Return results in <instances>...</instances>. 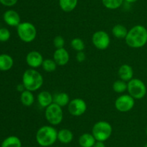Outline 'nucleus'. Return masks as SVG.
<instances>
[{
    "instance_id": "36",
    "label": "nucleus",
    "mask_w": 147,
    "mask_h": 147,
    "mask_svg": "<svg viewBox=\"0 0 147 147\" xmlns=\"http://www.w3.org/2000/svg\"><path fill=\"white\" fill-rule=\"evenodd\" d=\"M146 135H147V126H146Z\"/></svg>"
},
{
    "instance_id": "23",
    "label": "nucleus",
    "mask_w": 147,
    "mask_h": 147,
    "mask_svg": "<svg viewBox=\"0 0 147 147\" xmlns=\"http://www.w3.org/2000/svg\"><path fill=\"white\" fill-rule=\"evenodd\" d=\"M21 140L16 135H10L1 143V147H22Z\"/></svg>"
},
{
    "instance_id": "5",
    "label": "nucleus",
    "mask_w": 147,
    "mask_h": 147,
    "mask_svg": "<svg viewBox=\"0 0 147 147\" xmlns=\"http://www.w3.org/2000/svg\"><path fill=\"white\" fill-rule=\"evenodd\" d=\"M17 32L19 37L24 43H32L37 37L36 27L30 22H23L17 27Z\"/></svg>"
},
{
    "instance_id": "35",
    "label": "nucleus",
    "mask_w": 147,
    "mask_h": 147,
    "mask_svg": "<svg viewBox=\"0 0 147 147\" xmlns=\"http://www.w3.org/2000/svg\"><path fill=\"white\" fill-rule=\"evenodd\" d=\"M144 147H147V142L146 143V144H144Z\"/></svg>"
},
{
    "instance_id": "22",
    "label": "nucleus",
    "mask_w": 147,
    "mask_h": 147,
    "mask_svg": "<svg viewBox=\"0 0 147 147\" xmlns=\"http://www.w3.org/2000/svg\"><path fill=\"white\" fill-rule=\"evenodd\" d=\"M78 0H59V6L65 12H70L76 8Z\"/></svg>"
},
{
    "instance_id": "13",
    "label": "nucleus",
    "mask_w": 147,
    "mask_h": 147,
    "mask_svg": "<svg viewBox=\"0 0 147 147\" xmlns=\"http://www.w3.org/2000/svg\"><path fill=\"white\" fill-rule=\"evenodd\" d=\"M3 19L6 24L11 27H17L21 23L20 14L13 10L6 11L3 14Z\"/></svg>"
},
{
    "instance_id": "17",
    "label": "nucleus",
    "mask_w": 147,
    "mask_h": 147,
    "mask_svg": "<svg viewBox=\"0 0 147 147\" xmlns=\"http://www.w3.org/2000/svg\"><path fill=\"white\" fill-rule=\"evenodd\" d=\"M96 142V140L93 134L89 133L82 134L78 139V144L80 147H93Z\"/></svg>"
},
{
    "instance_id": "30",
    "label": "nucleus",
    "mask_w": 147,
    "mask_h": 147,
    "mask_svg": "<svg viewBox=\"0 0 147 147\" xmlns=\"http://www.w3.org/2000/svg\"><path fill=\"white\" fill-rule=\"evenodd\" d=\"M18 0H0V3L6 7H12L17 3Z\"/></svg>"
},
{
    "instance_id": "12",
    "label": "nucleus",
    "mask_w": 147,
    "mask_h": 147,
    "mask_svg": "<svg viewBox=\"0 0 147 147\" xmlns=\"http://www.w3.org/2000/svg\"><path fill=\"white\" fill-rule=\"evenodd\" d=\"M53 60L57 66H65L70 61V54L65 48L56 49L53 53Z\"/></svg>"
},
{
    "instance_id": "14",
    "label": "nucleus",
    "mask_w": 147,
    "mask_h": 147,
    "mask_svg": "<svg viewBox=\"0 0 147 147\" xmlns=\"http://www.w3.org/2000/svg\"><path fill=\"white\" fill-rule=\"evenodd\" d=\"M39 105L42 108H46L53 103V95L47 90L41 91L37 96Z\"/></svg>"
},
{
    "instance_id": "11",
    "label": "nucleus",
    "mask_w": 147,
    "mask_h": 147,
    "mask_svg": "<svg viewBox=\"0 0 147 147\" xmlns=\"http://www.w3.org/2000/svg\"><path fill=\"white\" fill-rule=\"evenodd\" d=\"M26 63L31 69H37L42 66L44 61L43 56L37 50H31L26 56Z\"/></svg>"
},
{
    "instance_id": "10",
    "label": "nucleus",
    "mask_w": 147,
    "mask_h": 147,
    "mask_svg": "<svg viewBox=\"0 0 147 147\" xmlns=\"http://www.w3.org/2000/svg\"><path fill=\"white\" fill-rule=\"evenodd\" d=\"M67 110L69 113L73 116H81L87 110V104L81 98H75L70 101L67 105Z\"/></svg>"
},
{
    "instance_id": "9",
    "label": "nucleus",
    "mask_w": 147,
    "mask_h": 147,
    "mask_svg": "<svg viewBox=\"0 0 147 147\" xmlns=\"http://www.w3.org/2000/svg\"><path fill=\"white\" fill-rule=\"evenodd\" d=\"M114 105L116 109L119 112H129L134 107L135 99L129 94H123L116 98Z\"/></svg>"
},
{
    "instance_id": "19",
    "label": "nucleus",
    "mask_w": 147,
    "mask_h": 147,
    "mask_svg": "<svg viewBox=\"0 0 147 147\" xmlns=\"http://www.w3.org/2000/svg\"><path fill=\"white\" fill-rule=\"evenodd\" d=\"M70 101V97L66 92H58L53 95V103L61 108L68 105Z\"/></svg>"
},
{
    "instance_id": "33",
    "label": "nucleus",
    "mask_w": 147,
    "mask_h": 147,
    "mask_svg": "<svg viewBox=\"0 0 147 147\" xmlns=\"http://www.w3.org/2000/svg\"><path fill=\"white\" fill-rule=\"evenodd\" d=\"M17 90H18V91H20V92H22L23 91H24V90H25V88H24V85L22 84H22H18V85H17Z\"/></svg>"
},
{
    "instance_id": "6",
    "label": "nucleus",
    "mask_w": 147,
    "mask_h": 147,
    "mask_svg": "<svg viewBox=\"0 0 147 147\" xmlns=\"http://www.w3.org/2000/svg\"><path fill=\"white\" fill-rule=\"evenodd\" d=\"M128 94L135 99H143L146 95L147 89L144 82L140 79L133 78L127 82Z\"/></svg>"
},
{
    "instance_id": "26",
    "label": "nucleus",
    "mask_w": 147,
    "mask_h": 147,
    "mask_svg": "<svg viewBox=\"0 0 147 147\" xmlns=\"http://www.w3.org/2000/svg\"><path fill=\"white\" fill-rule=\"evenodd\" d=\"M124 0H102L103 5L109 10H116L121 7Z\"/></svg>"
},
{
    "instance_id": "7",
    "label": "nucleus",
    "mask_w": 147,
    "mask_h": 147,
    "mask_svg": "<svg viewBox=\"0 0 147 147\" xmlns=\"http://www.w3.org/2000/svg\"><path fill=\"white\" fill-rule=\"evenodd\" d=\"M45 117L51 125L55 126L59 125L63 120V108L55 103H52L45 108Z\"/></svg>"
},
{
    "instance_id": "16",
    "label": "nucleus",
    "mask_w": 147,
    "mask_h": 147,
    "mask_svg": "<svg viewBox=\"0 0 147 147\" xmlns=\"http://www.w3.org/2000/svg\"><path fill=\"white\" fill-rule=\"evenodd\" d=\"M73 133L67 128H63L57 131V140L62 144H70L73 140Z\"/></svg>"
},
{
    "instance_id": "20",
    "label": "nucleus",
    "mask_w": 147,
    "mask_h": 147,
    "mask_svg": "<svg viewBox=\"0 0 147 147\" xmlns=\"http://www.w3.org/2000/svg\"><path fill=\"white\" fill-rule=\"evenodd\" d=\"M20 101L24 106H32L34 102V96L33 92L27 89L23 91L20 95Z\"/></svg>"
},
{
    "instance_id": "32",
    "label": "nucleus",
    "mask_w": 147,
    "mask_h": 147,
    "mask_svg": "<svg viewBox=\"0 0 147 147\" xmlns=\"http://www.w3.org/2000/svg\"><path fill=\"white\" fill-rule=\"evenodd\" d=\"M93 147H106V145H105L104 142H103V141H96V142L95 143Z\"/></svg>"
},
{
    "instance_id": "24",
    "label": "nucleus",
    "mask_w": 147,
    "mask_h": 147,
    "mask_svg": "<svg viewBox=\"0 0 147 147\" xmlns=\"http://www.w3.org/2000/svg\"><path fill=\"white\" fill-rule=\"evenodd\" d=\"M127 86L128 84L127 82L125 81L121 80V79H118V80L115 81L113 84V91L116 93L122 94L127 91Z\"/></svg>"
},
{
    "instance_id": "21",
    "label": "nucleus",
    "mask_w": 147,
    "mask_h": 147,
    "mask_svg": "<svg viewBox=\"0 0 147 147\" xmlns=\"http://www.w3.org/2000/svg\"><path fill=\"white\" fill-rule=\"evenodd\" d=\"M128 31L126 27L123 24H117L112 27L111 33L117 39H125L128 34Z\"/></svg>"
},
{
    "instance_id": "31",
    "label": "nucleus",
    "mask_w": 147,
    "mask_h": 147,
    "mask_svg": "<svg viewBox=\"0 0 147 147\" xmlns=\"http://www.w3.org/2000/svg\"><path fill=\"white\" fill-rule=\"evenodd\" d=\"M86 59V53L83 51H80L77 52V54H76V60L79 63H82V62L84 61Z\"/></svg>"
},
{
    "instance_id": "18",
    "label": "nucleus",
    "mask_w": 147,
    "mask_h": 147,
    "mask_svg": "<svg viewBox=\"0 0 147 147\" xmlns=\"http://www.w3.org/2000/svg\"><path fill=\"white\" fill-rule=\"evenodd\" d=\"M14 65V60L12 57L8 54L0 55V71H6L12 68Z\"/></svg>"
},
{
    "instance_id": "28",
    "label": "nucleus",
    "mask_w": 147,
    "mask_h": 147,
    "mask_svg": "<svg viewBox=\"0 0 147 147\" xmlns=\"http://www.w3.org/2000/svg\"><path fill=\"white\" fill-rule=\"evenodd\" d=\"M65 43V41L64 37L61 35L55 36L53 39V45L56 49L64 48Z\"/></svg>"
},
{
    "instance_id": "4",
    "label": "nucleus",
    "mask_w": 147,
    "mask_h": 147,
    "mask_svg": "<svg viewBox=\"0 0 147 147\" xmlns=\"http://www.w3.org/2000/svg\"><path fill=\"white\" fill-rule=\"evenodd\" d=\"M113 132L112 125L109 122L105 120H100L96 122L92 128V133L96 141H107Z\"/></svg>"
},
{
    "instance_id": "34",
    "label": "nucleus",
    "mask_w": 147,
    "mask_h": 147,
    "mask_svg": "<svg viewBox=\"0 0 147 147\" xmlns=\"http://www.w3.org/2000/svg\"><path fill=\"white\" fill-rule=\"evenodd\" d=\"M126 2L129 3V4H132V3H135L137 1H139V0H124Z\"/></svg>"
},
{
    "instance_id": "29",
    "label": "nucleus",
    "mask_w": 147,
    "mask_h": 147,
    "mask_svg": "<svg viewBox=\"0 0 147 147\" xmlns=\"http://www.w3.org/2000/svg\"><path fill=\"white\" fill-rule=\"evenodd\" d=\"M11 37V33L9 30L4 27L0 28V41L1 42H6L9 40Z\"/></svg>"
},
{
    "instance_id": "25",
    "label": "nucleus",
    "mask_w": 147,
    "mask_h": 147,
    "mask_svg": "<svg viewBox=\"0 0 147 147\" xmlns=\"http://www.w3.org/2000/svg\"><path fill=\"white\" fill-rule=\"evenodd\" d=\"M57 63L53 60V59H44L42 64V67L43 70L46 72H49V73L55 71L57 69Z\"/></svg>"
},
{
    "instance_id": "8",
    "label": "nucleus",
    "mask_w": 147,
    "mask_h": 147,
    "mask_svg": "<svg viewBox=\"0 0 147 147\" xmlns=\"http://www.w3.org/2000/svg\"><path fill=\"white\" fill-rule=\"evenodd\" d=\"M92 43L95 48L100 50H104L109 47L111 43L110 36L104 30L95 32L92 35Z\"/></svg>"
},
{
    "instance_id": "15",
    "label": "nucleus",
    "mask_w": 147,
    "mask_h": 147,
    "mask_svg": "<svg viewBox=\"0 0 147 147\" xmlns=\"http://www.w3.org/2000/svg\"><path fill=\"white\" fill-rule=\"evenodd\" d=\"M118 75L121 80L128 82L134 78L133 68L129 64H123L118 70Z\"/></svg>"
},
{
    "instance_id": "2",
    "label": "nucleus",
    "mask_w": 147,
    "mask_h": 147,
    "mask_svg": "<svg viewBox=\"0 0 147 147\" xmlns=\"http://www.w3.org/2000/svg\"><path fill=\"white\" fill-rule=\"evenodd\" d=\"M57 131L53 125H42L36 133V141L42 147L53 146L57 140Z\"/></svg>"
},
{
    "instance_id": "3",
    "label": "nucleus",
    "mask_w": 147,
    "mask_h": 147,
    "mask_svg": "<svg viewBox=\"0 0 147 147\" xmlns=\"http://www.w3.org/2000/svg\"><path fill=\"white\" fill-rule=\"evenodd\" d=\"M44 83L43 76L34 69H28L22 74V84L25 89L35 92L40 89Z\"/></svg>"
},
{
    "instance_id": "27",
    "label": "nucleus",
    "mask_w": 147,
    "mask_h": 147,
    "mask_svg": "<svg viewBox=\"0 0 147 147\" xmlns=\"http://www.w3.org/2000/svg\"><path fill=\"white\" fill-rule=\"evenodd\" d=\"M70 46L73 50H76L77 52L83 51L86 48L84 41L80 37H75L70 42Z\"/></svg>"
},
{
    "instance_id": "1",
    "label": "nucleus",
    "mask_w": 147,
    "mask_h": 147,
    "mask_svg": "<svg viewBox=\"0 0 147 147\" xmlns=\"http://www.w3.org/2000/svg\"><path fill=\"white\" fill-rule=\"evenodd\" d=\"M126 43L132 48H141L147 43V29L142 24H136L128 31Z\"/></svg>"
}]
</instances>
